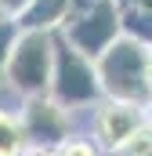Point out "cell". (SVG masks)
Listing matches in <instances>:
<instances>
[{
    "label": "cell",
    "mask_w": 152,
    "mask_h": 156,
    "mask_svg": "<svg viewBox=\"0 0 152 156\" xmlns=\"http://www.w3.org/2000/svg\"><path fill=\"white\" fill-rule=\"evenodd\" d=\"M26 7H29V0H0V15L4 18H18Z\"/></svg>",
    "instance_id": "cell-13"
},
{
    "label": "cell",
    "mask_w": 152,
    "mask_h": 156,
    "mask_svg": "<svg viewBox=\"0 0 152 156\" xmlns=\"http://www.w3.org/2000/svg\"><path fill=\"white\" fill-rule=\"evenodd\" d=\"M18 116H22V127H26L33 149H58L65 138L76 134V113L62 109L51 94L22 98L18 102Z\"/></svg>",
    "instance_id": "cell-5"
},
{
    "label": "cell",
    "mask_w": 152,
    "mask_h": 156,
    "mask_svg": "<svg viewBox=\"0 0 152 156\" xmlns=\"http://www.w3.org/2000/svg\"><path fill=\"white\" fill-rule=\"evenodd\" d=\"M73 0H29V7L15 18L18 29H33V33H58L65 15H69Z\"/></svg>",
    "instance_id": "cell-7"
},
{
    "label": "cell",
    "mask_w": 152,
    "mask_h": 156,
    "mask_svg": "<svg viewBox=\"0 0 152 156\" xmlns=\"http://www.w3.org/2000/svg\"><path fill=\"white\" fill-rule=\"evenodd\" d=\"M0 18H4V15H0Z\"/></svg>",
    "instance_id": "cell-18"
},
{
    "label": "cell",
    "mask_w": 152,
    "mask_h": 156,
    "mask_svg": "<svg viewBox=\"0 0 152 156\" xmlns=\"http://www.w3.org/2000/svg\"><path fill=\"white\" fill-rule=\"evenodd\" d=\"M51 66H54V33L18 29L0 83H4L18 102H22V98L47 94V87H51Z\"/></svg>",
    "instance_id": "cell-2"
},
{
    "label": "cell",
    "mask_w": 152,
    "mask_h": 156,
    "mask_svg": "<svg viewBox=\"0 0 152 156\" xmlns=\"http://www.w3.org/2000/svg\"><path fill=\"white\" fill-rule=\"evenodd\" d=\"M112 156H152V123L145 120V123H141V127H138V131H134Z\"/></svg>",
    "instance_id": "cell-10"
},
{
    "label": "cell",
    "mask_w": 152,
    "mask_h": 156,
    "mask_svg": "<svg viewBox=\"0 0 152 156\" xmlns=\"http://www.w3.org/2000/svg\"><path fill=\"white\" fill-rule=\"evenodd\" d=\"M149 80H152V47H149Z\"/></svg>",
    "instance_id": "cell-17"
},
{
    "label": "cell",
    "mask_w": 152,
    "mask_h": 156,
    "mask_svg": "<svg viewBox=\"0 0 152 156\" xmlns=\"http://www.w3.org/2000/svg\"><path fill=\"white\" fill-rule=\"evenodd\" d=\"M119 29H123V37H134V40H141V44L152 47V15L149 11L119 0Z\"/></svg>",
    "instance_id": "cell-9"
},
{
    "label": "cell",
    "mask_w": 152,
    "mask_h": 156,
    "mask_svg": "<svg viewBox=\"0 0 152 156\" xmlns=\"http://www.w3.org/2000/svg\"><path fill=\"white\" fill-rule=\"evenodd\" d=\"M15 37H18V22L15 18H0V80H4V66H7V55H11Z\"/></svg>",
    "instance_id": "cell-12"
},
{
    "label": "cell",
    "mask_w": 152,
    "mask_h": 156,
    "mask_svg": "<svg viewBox=\"0 0 152 156\" xmlns=\"http://www.w3.org/2000/svg\"><path fill=\"white\" fill-rule=\"evenodd\" d=\"M29 134L22 127L18 109H0V156H29Z\"/></svg>",
    "instance_id": "cell-8"
},
{
    "label": "cell",
    "mask_w": 152,
    "mask_h": 156,
    "mask_svg": "<svg viewBox=\"0 0 152 156\" xmlns=\"http://www.w3.org/2000/svg\"><path fill=\"white\" fill-rule=\"evenodd\" d=\"M54 153H58V156H105L94 142H91V138H87V134H80V131H76L73 138H65Z\"/></svg>",
    "instance_id": "cell-11"
},
{
    "label": "cell",
    "mask_w": 152,
    "mask_h": 156,
    "mask_svg": "<svg viewBox=\"0 0 152 156\" xmlns=\"http://www.w3.org/2000/svg\"><path fill=\"white\" fill-rule=\"evenodd\" d=\"M141 123H145V105L102 98L98 105L87 109V138H91L105 156H112Z\"/></svg>",
    "instance_id": "cell-6"
},
{
    "label": "cell",
    "mask_w": 152,
    "mask_h": 156,
    "mask_svg": "<svg viewBox=\"0 0 152 156\" xmlns=\"http://www.w3.org/2000/svg\"><path fill=\"white\" fill-rule=\"evenodd\" d=\"M94 73L102 98L149 105L152 102V80H149V44L134 37H119L94 58Z\"/></svg>",
    "instance_id": "cell-1"
},
{
    "label": "cell",
    "mask_w": 152,
    "mask_h": 156,
    "mask_svg": "<svg viewBox=\"0 0 152 156\" xmlns=\"http://www.w3.org/2000/svg\"><path fill=\"white\" fill-rule=\"evenodd\" d=\"M47 94L62 109H69V113H87L91 105L102 102L94 58L80 55L62 33H54V66H51V87H47Z\"/></svg>",
    "instance_id": "cell-3"
},
{
    "label": "cell",
    "mask_w": 152,
    "mask_h": 156,
    "mask_svg": "<svg viewBox=\"0 0 152 156\" xmlns=\"http://www.w3.org/2000/svg\"><path fill=\"white\" fill-rule=\"evenodd\" d=\"M145 120H149V123H152V102H149V105H145Z\"/></svg>",
    "instance_id": "cell-16"
},
{
    "label": "cell",
    "mask_w": 152,
    "mask_h": 156,
    "mask_svg": "<svg viewBox=\"0 0 152 156\" xmlns=\"http://www.w3.org/2000/svg\"><path fill=\"white\" fill-rule=\"evenodd\" d=\"M29 156H58V153H54V149H33Z\"/></svg>",
    "instance_id": "cell-15"
},
{
    "label": "cell",
    "mask_w": 152,
    "mask_h": 156,
    "mask_svg": "<svg viewBox=\"0 0 152 156\" xmlns=\"http://www.w3.org/2000/svg\"><path fill=\"white\" fill-rule=\"evenodd\" d=\"M123 4H134V7H141V11L152 15V0H123Z\"/></svg>",
    "instance_id": "cell-14"
},
{
    "label": "cell",
    "mask_w": 152,
    "mask_h": 156,
    "mask_svg": "<svg viewBox=\"0 0 152 156\" xmlns=\"http://www.w3.org/2000/svg\"><path fill=\"white\" fill-rule=\"evenodd\" d=\"M80 55L98 58L123 29H119V0H73L69 15L58 29Z\"/></svg>",
    "instance_id": "cell-4"
}]
</instances>
